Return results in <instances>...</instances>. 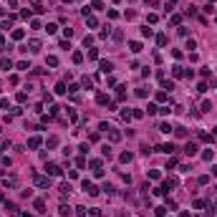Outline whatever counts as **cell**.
<instances>
[{"instance_id":"3957f363","label":"cell","mask_w":217,"mask_h":217,"mask_svg":"<svg viewBox=\"0 0 217 217\" xmlns=\"http://www.w3.org/2000/svg\"><path fill=\"white\" fill-rule=\"evenodd\" d=\"M58 172H61V169H58L56 164H51V167H48V174H58Z\"/></svg>"},{"instance_id":"6da1fadb","label":"cell","mask_w":217,"mask_h":217,"mask_svg":"<svg viewBox=\"0 0 217 217\" xmlns=\"http://www.w3.org/2000/svg\"><path fill=\"white\" fill-rule=\"evenodd\" d=\"M184 152H187V154H197V144H187Z\"/></svg>"},{"instance_id":"7a4b0ae2","label":"cell","mask_w":217,"mask_h":217,"mask_svg":"<svg viewBox=\"0 0 217 217\" xmlns=\"http://www.w3.org/2000/svg\"><path fill=\"white\" fill-rule=\"evenodd\" d=\"M101 71H106V73H109V71H111V63H109V61H101Z\"/></svg>"}]
</instances>
